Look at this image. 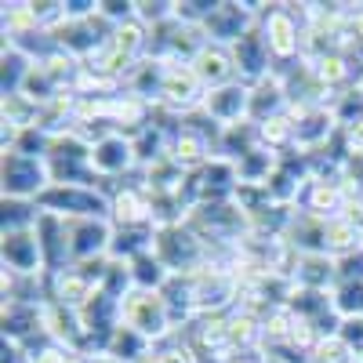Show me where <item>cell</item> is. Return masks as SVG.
I'll list each match as a JSON object with an SVG mask.
<instances>
[{
    "label": "cell",
    "mask_w": 363,
    "mask_h": 363,
    "mask_svg": "<svg viewBox=\"0 0 363 363\" xmlns=\"http://www.w3.org/2000/svg\"><path fill=\"white\" fill-rule=\"evenodd\" d=\"M258 29L269 44V55H272V66L284 69L291 62L301 58V37H306V26H301L294 4H262V15H258Z\"/></svg>",
    "instance_id": "1"
},
{
    "label": "cell",
    "mask_w": 363,
    "mask_h": 363,
    "mask_svg": "<svg viewBox=\"0 0 363 363\" xmlns=\"http://www.w3.org/2000/svg\"><path fill=\"white\" fill-rule=\"evenodd\" d=\"M124 327L138 330L145 342H167L171 335H178V323H174V313L167 306L164 291H131L124 298Z\"/></svg>",
    "instance_id": "2"
},
{
    "label": "cell",
    "mask_w": 363,
    "mask_h": 363,
    "mask_svg": "<svg viewBox=\"0 0 363 363\" xmlns=\"http://www.w3.org/2000/svg\"><path fill=\"white\" fill-rule=\"evenodd\" d=\"M153 255L164 262V269L171 272V277H189V272L203 269L207 258H211V247L203 244V240L186 225H164L157 229V240H153Z\"/></svg>",
    "instance_id": "3"
},
{
    "label": "cell",
    "mask_w": 363,
    "mask_h": 363,
    "mask_svg": "<svg viewBox=\"0 0 363 363\" xmlns=\"http://www.w3.org/2000/svg\"><path fill=\"white\" fill-rule=\"evenodd\" d=\"M44 215L58 218H109V189L102 186H48L37 196Z\"/></svg>",
    "instance_id": "4"
},
{
    "label": "cell",
    "mask_w": 363,
    "mask_h": 363,
    "mask_svg": "<svg viewBox=\"0 0 363 363\" xmlns=\"http://www.w3.org/2000/svg\"><path fill=\"white\" fill-rule=\"evenodd\" d=\"M287 113L294 120V153L313 157L335 145L342 128L330 106H287Z\"/></svg>",
    "instance_id": "5"
},
{
    "label": "cell",
    "mask_w": 363,
    "mask_h": 363,
    "mask_svg": "<svg viewBox=\"0 0 363 363\" xmlns=\"http://www.w3.org/2000/svg\"><path fill=\"white\" fill-rule=\"evenodd\" d=\"M48 186H51L48 160L0 153V193H4V200H37Z\"/></svg>",
    "instance_id": "6"
},
{
    "label": "cell",
    "mask_w": 363,
    "mask_h": 363,
    "mask_svg": "<svg viewBox=\"0 0 363 363\" xmlns=\"http://www.w3.org/2000/svg\"><path fill=\"white\" fill-rule=\"evenodd\" d=\"M91 171L106 189H113L116 182H124L138 171V153H135V138L124 131H113L91 145Z\"/></svg>",
    "instance_id": "7"
},
{
    "label": "cell",
    "mask_w": 363,
    "mask_h": 363,
    "mask_svg": "<svg viewBox=\"0 0 363 363\" xmlns=\"http://www.w3.org/2000/svg\"><path fill=\"white\" fill-rule=\"evenodd\" d=\"M262 4H251V0H218V8L211 11V18L200 26L207 44H218V48H233L244 33L258 26Z\"/></svg>",
    "instance_id": "8"
},
{
    "label": "cell",
    "mask_w": 363,
    "mask_h": 363,
    "mask_svg": "<svg viewBox=\"0 0 363 363\" xmlns=\"http://www.w3.org/2000/svg\"><path fill=\"white\" fill-rule=\"evenodd\" d=\"M109 222L116 229L153 225V193H149V186L142 182L138 171L109 189Z\"/></svg>",
    "instance_id": "9"
},
{
    "label": "cell",
    "mask_w": 363,
    "mask_h": 363,
    "mask_svg": "<svg viewBox=\"0 0 363 363\" xmlns=\"http://www.w3.org/2000/svg\"><path fill=\"white\" fill-rule=\"evenodd\" d=\"M200 113L218 128L244 124V120L251 116V84L233 80V84H222V87H211L203 95V102H200Z\"/></svg>",
    "instance_id": "10"
},
{
    "label": "cell",
    "mask_w": 363,
    "mask_h": 363,
    "mask_svg": "<svg viewBox=\"0 0 363 363\" xmlns=\"http://www.w3.org/2000/svg\"><path fill=\"white\" fill-rule=\"evenodd\" d=\"M66 229H69V262L73 265L109 258V247H113L109 218H66Z\"/></svg>",
    "instance_id": "11"
},
{
    "label": "cell",
    "mask_w": 363,
    "mask_h": 363,
    "mask_svg": "<svg viewBox=\"0 0 363 363\" xmlns=\"http://www.w3.org/2000/svg\"><path fill=\"white\" fill-rule=\"evenodd\" d=\"M0 262L15 277H44V251H40V236L37 229H22V233H0Z\"/></svg>",
    "instance_id": "12"
},
{
    "label": "cell",
    "mask_w": 363,
    "mask_h": 363,
    "mask_svg": "<svg viewBox=\"0 0 363 363\" xmlns=\"http://www.w3.org/2000/svg\"><path fill=\"white\" fill-rule=\"evenodd\" d=\"M298 211L320 218V222H330V218H342L349 211V196H345L338 178H309L301 196H298Z\"/></svg>",
    "instance_id": "13"
},
{
    "label": "cell",
    "mask_w": 363,
    "mask_h": 363,
    "mask_svg": "<svg viewBox=\"0 0 363 363\" xmlns=\"http://www.w3.org/2000/svg\"><path fill=\"white\" fill-rule=\"evenodd\" d=\"M233 62H236V80H244V84H258V80H265V77H272L277 73V66H272V55H269V44H265V37H262V29L255 26L251 33H244L233 48Z\"/></svg>",
    "instance_id": "14"
},
{
    "label": "cell",
    "mask_w": 363,
    "mask_h": 363,
    "mask_svg": "<svg viewBox=\"0 0 363 363\" xmlns=\"http://www.w3.org/2000/svg\"><path fill=\"white\" fill-rule=\"evenodd\" d=\"M203 95L207 91L189 66H167V77H164V87H160V109H167L174 116H186V113L200 109Z\"/></svg>",
    "instance_id": "15"
},
{
    "label": "cell",
    "mask_w": 363,
    "mask_h": 363,
    "mask_svg": "<svg viewBox=\"0 0 363 363\" xmlns=\"http://www.w3.org/2000/svg\"><path fill=\"white\" fill-rule=\"evenodd\" d=\"M95 291H99V284L80 265H69L62 272H48V301H58L66 309H80Z\"/></svg>",
    "instance_id": "16"
},
{
    "label": "cell",
    "mask_w": 363,
    "mask_h": 363,
    "mask_svg": "<svg viewBox=\"0 0 363 363\" xmlns=\"http://www.w3.org/2000/svg\"><path fill=\"white\" fill-rule=\"evenodd\" d=\"M189 69L196 73V80L203 84V91L222 87V84H233V80H236L233 51H229V48H218V44H203V48L196 51V58L189 62Z\"/></svg>",
    "instance_id": "17"
},
{
    "label": "cell",
    "mask_w": 363,
    "mask_h": 363,
    "mask_svg": "<svg viewBox=\"0 0 363 363\" xmlns=\"http://www.w3.org/2000/svg\"><path fill=\"white\" fill-rule=\"evenodd\" d=\"M37 236H40V251H44V269L48 272H62V269L73 265L69 262V229H66V218L40 215Z\"/></svg>",
    "instance_id": "18"
},
{
    "label": "cell",
    "mask_w": 363,
    "mask_h": 363,
    "mask_svg": "<svg viewBox=\"0 0 363 363\" xmlns=\"http://www.w3.org/2000/svg\"><path fill=\"white\" fill-rule=\"evenodd\" d=\"M164 77H167V62H160V58H153V55H145L142 62L128 73L124 91H128V95H135V99H142V102H149V106H160Z\"/></svg>",
    "instance_id": "19"
},
{
    "label": "cell",
    "mask_w": 363,
    "mask_h": 363,
    "mask_svg": "<svg viewBox=\"0 0 363 363\" xmlns=\"http://www.w3.org/2000/svg\"><path fill=\"white\" fill-rule=\"evenodd\" d=\"M294 287L301 291H330L338 280V265L330 255H298V265H294Z\"/></svg>",
    "instance_id": "20"
},
{
    "label": "cell",
    "mask_w": 363,
    "mask_h": 363,
    "mask_svg": "<svg viewBox=\"0 0 363 363\" xmlns=\"http://www.w3.org/2000/svg\"><path fill=\"white\" fill-rule=\"evenodd\" d=\"M225 330H229V352L233 356H247V352H262L265 338H262V320L244 313V309H233L225 316Z\"/></svg>",
    "instance_id": "21"
},
{
    "label": "cell",
    "mask_w": 363,
    "mask_h": 363,
    "mask_svg": "<svg viewBox=\"0 0 363 363\" xmlns=\"http://www.w3.org/2000/svg\"><path fill=\"white\" fill-rule=\"evenodd\" d=\"M287 91H284V80L272 73V77H265V80H258L255 87H251V124H262V120H269V116H280V113H287Z\"/></svg>",
    "instance_id": "22"
},
{
    "label": "cell",
    "mask_w": 363,
    "mask_h": 363,
    "mask_svg": "<svg viewBox=\"0 0 363 363\" xmlns=\"http://www.w3.org/2000/svg\"><path fill=\"white\" fill-rule=\"evenodd\" d=\"M284 240L298 255H327V222L294 211V222H291V229H287Z\"/></svg>",
    "instance_id": "23"
},
{
    "label": "cell",
    "mask_w": 363,
    "mask_h": 363,
    "mask_svg": "<svg viewBox=\"0 0 363 363\" xmlns=\"http://www.w3.org/2000/svg\"><path fill=\"white\" fill-rule=\"evenodd\" d=\"M153 240H157V225H128V229H116L113 225V247L109 258H138L145 251H153Z\"/></svg>",
    "instance_id": "24"
},
{
    "label": "cell",
    "mask_w": 363,
    "mask_h": 363,
    "mask_svg": "<svg viewBox=\"0 0 363 363\" xmlns=\"http://www.w3.org/2000/svg\"><path fill=\"white\" fill-rule=\"evenodd\" d=\"M356 251H363V225L352 222L349 215L330 218L327 222V255L345 258V255H356Z\"/></svg>",
    "instance_id": "25"
},
{
    "label": "cell",
    "mask_w": 363,
    "mask_h": 363,
    "mask_svg": "<svg viewBox=\"0 0 363 363\" xmlns=\"http://www.w3.org/2000/svg\"><path fill=\"white\" fill-rule=\"evenodd\" d=\"M29 69H33V58H26L18 48L4 44V51H0V99L18 95L29 80Z\"/></svg>",
    "instance_id": "26"
},
{
    "label": "cell",
    "mask_w": 363,
    "mask_h": 363,
    "mask_svg": "<svg viewBox=\"0 0 363 363\" xmlns=\"http://www.w3.org/2000/svg\"><path fill=\"white\" fill-rule=\"evenodd\" d=\"M0 22H4V40H22V37H33L44 29L33 11V0H11V4H4Z\"/></svg>",
    "instance_id": "27"
},
{
    "label": "cell",
    "mask_w": 363,
    "mask_h": 363,
    "mask_svg": "<svg viewBox=\"0 0 363 363\" xmlns=\"http://www.w3.org/2000/svg\"><path fill=\"white\" fill-rule=\"evenodd\" d=\"M255 128H258V142L269 149V153L284 157V153L294 149V120H291V113L269 116V120H262V124H255Z\"/></svg>",
    "instance_id": "28"
},
{
    "label": "cell",
    "mask_w": 363,
    "mask_h": 363,
    "mask_svg": "<svg viewBox=\"0 0 363 363\" xmlns=\"http://www.w3.org/2000/svg\"><path fill=\"white\" fill-rule=\"evenodd\" d=\"M277 164H280V157H277V153H269L265 145L251 149L247 157H240V160H236V178H240V186H265L269 174L277 171Z\"/></svg>",
    "instance_id": "29"
},
{
    "label": "cell",
    "mask_w": 363,
    "mask_h": 363,
    "mask_svg": "<svg viewBox=\"0 0 363 363\" xmlns=\"http://www.w3.org/2000/svg\"><path fill=\"white\" fill-rule=\"evenodd\" d=\"M262 142H258V128L251 124V120H244V124H233V128H222V135H218V157H225V160H240V157H247L251 149H258Z\"/></svg>",
    "instance_id": "30"
},
{
    "label": "cell",
    "mask_w": 363,
    "mask_h": 363,
    "mask_svg": "<svg viewBox=\"0 0 363 363\" xmlns=\"http://www.w3.org/2000/svg\"><path fill=\"white\" fill-rule=\"evenodd\" d=\"M44 211L37 200H0V233H22V229H37Z\"/></svg>",
    "instance_id": "31"
},
{
    "label": "cell",
    "mask_w": 363,
    "mask_h": 363,
    "mask_svg": "<svg viewBox=\"0 0 363 363\" xmlns=\"http://www.w3.org/2000/svg\"><path fill=\"white\" fill-rule=\"evenodd\" d=\"M131 280H135L138 291H164L167 280H171V272L164 269V262L153 251H145V255L131 258Z\"/></svg>",
    "instance_id": "32"
},
{
    "label": "cell",
    "mask_w": 363,
    "mask_h": 363,
    "mask_svg": "<svg viewBox=\"0 0 363 363\" xmlns=\"http://www.w3.org/2000/svg\"><path fill=\"white\" fill-rule=\"evenodd\" d=\"M0 113H4V128H37V120H40V102H33L29 95H8V99H0Z\"/></svg>",
    "instance_id": "33"
},
{
    "label": "cell",
    "mask_w": 363,
    "mask_h": 363,
    "mask_svg": "<svg viewBox=\"0 0 363 363\" xmlns=\"http://www.w3.org/2000/svg\"><path fill=\"white\" fill-rule=\"evenodd\" d=\"M149 349H153V342H145L138 330H131V327H124V323H120L113 335H109V342H106V356H116V359H124V363H135V359L145 356Z\"/></svg>",
    "instance_id": "34"
},
{
    "label": "cell",
    "mask_w": 363,
    "mask_h": 363,
    "mask_svg": "<svg viewBox=\"0 0 363 363\" xmlns=\"http://www.w3.org/2000/svg\"><path fill=\"white\" fill-rule=\"evenodd\" d=\"M330 301H335V313L342 320L363 316V280H338L330 287Z\"/></svg>",
    "instance_id": "35"
},
{
    "label": "cell",
    "mask_w": 363,
    "mask_h": 363,
    "mask_svg": "<svg viewBox=\"0 0 363 363\" xmlns=\"http://www.w3.org/2000/svg\"><path fill=\"white\" fill-rule=\"evenodd\" d=\"M99 291H106L109 298H120V301H124V298L135 291V280H131V262H124V258H109L106 277H102V287H99Z\"/></svg>",
    "instance_id": "36"
},
{
    "label": "cell",
    "mask_w": 363,
    "mask_h": 363,
    "mask_svg": "<svg viewBox=\"0 0 363 363\" xmlns=\"http://www.w3.org/2000/svg\"><path fill=\"white\" fill-rule=\"evenodd\" d=\"M352 352L356 349L335 330V335H323L316 342V349L309 352V363H352Z\"/></svg>",
    "instance_id": "37"
},
{
    "label": "cell",
    "mask_w": 363,
    "mask_h": 363,
    "mask_svg": "<svg viewBox=\"0 0 363 363\" xmlns=\"http://www.w3.org/2000/svg\"><path fill=\"white\" fill-rule=\"evenodd\" d=\"M135 18L145 29H157L167 26L174 18V0H135Z\"/></svg>",
    "instance_id": "38"
},
{
    "label": "cell",
    "mask_w": 363,
    "mask_h": 363,
    "mask_svg": "<svg viewBox=\"0 0 363 363\" xmlns=\"http://www.w3.org/2000/svg\"><path fill=\"white\" fill-rule=\"evenodd\" d=\"M215 8H218V0H174V22H182V26H203Z\"/></svg>",
    "instance_id": "39"
},
{
    "label": "cell",
    "mask_w": 363,
    "mask_h": 363,
    "mask_svg": "<svg viewBox=\"0 0 363 363\" xmlns=\"http://www.w3.org/2000/svg\"><path fill=\"white\" fill-rule=\"evenodd\" d=\"M157 356H160V363H200L196 352L189 349V342L182 338V335H171L167 342H160L157 345Z\"/></svg>",
    "instance_id": "40"
},
{
    "label": "cell",
    "mask_w": 363,
    "mask_h": 363,
    "mask_svg": "<svg viewBox=\"0 0 363 363\" xmlns=\"http://www.w3.org/2000/svg\"><path fill=\"white\" fill-rule=\"evenodd\" d=\"M66 359H69V349L58 342H48L33 352H26V363H66Z\"/></svg>",
    "instance_id": "41"
},
{
    "label": "cell",
    "mask_w": 363,
    "mask_h": 363,
    "mask_svg": "<svg viewBox=\"0 0 363 363\" xmlns=\"http://www.w3.org/2000/svg\"><path fill=\"white\" fill-rule=\"evenodd\" d=\"M338 335H342L352 349H363V316H356V320H342Z\"/></svg>",
    "instance_id": "42"
},
{
    "label": "cell",
    "mask_w": 363,
    "mask_h": 363,
    "mask_svg": "<svg viewBox=\"0 0 363 363\" xmlns=\"http://www.w3.org/2000/svg\"><path fill=\"white\" fill-rule=\"evenodd\" d=\"M225 363H265V352H247V356H233Z\"/></svg>",
    "instance_id": "43"
},
{
    "label": "cell",
    "mask_w": 363,
    "mask_h": 363,
    "mask_svg": "<svg viewBox=\"0 0 363 363\" xmlns=\"http://www.w3.org/2000/svg\"><path fill=\"white\" fill-rule=\"evenodd\" d=\"M91 363H124V359H116V356H106V352H102V356H91Z\"/></svg>",
    "instance_id": "44"
},
{
    "label": "cell",
    "mask_w": 363,
    "mask_h": 363,
    "mask_svg": "<svg viewBox=\"0 0 363 363\" xmlns=\"http://www.w3.org/2000/svg\"><path fill=\"white\" fill-rule=\"evenodd\" d=\"M66 363H91V356H80V352H69V359Z\"/></svg>",
    "instance_id": "45"
},
{
    "label": "cell",
    "mask_w": 363,
    "mask_h": 363,
    "mask_svg": "<svg viewBox=\"0 0 363 363\" xmlns=\"http://www.w3.org/2000/svg\"><path fill=\"white\" fill-rule=\"evenodd\" d=\"M352 363H363V349H356V352H352Z\"/></svg>",
    "instance_id": "46"
},
{
    "label": "cell",
    "mask_w": 363,
    "mask_h": 363,
    "mask_svg": "<svg viewBox=\"0 0 363 363\" xmlns=\"http://www.w3.org/2000/svg\"><path fill=\"white\" fill-rule=\"evenodd\" d=\"M265 363H284V359H277V356H265Z\"/></svg>",
    "instance_id": "47"
}]
</instances>
